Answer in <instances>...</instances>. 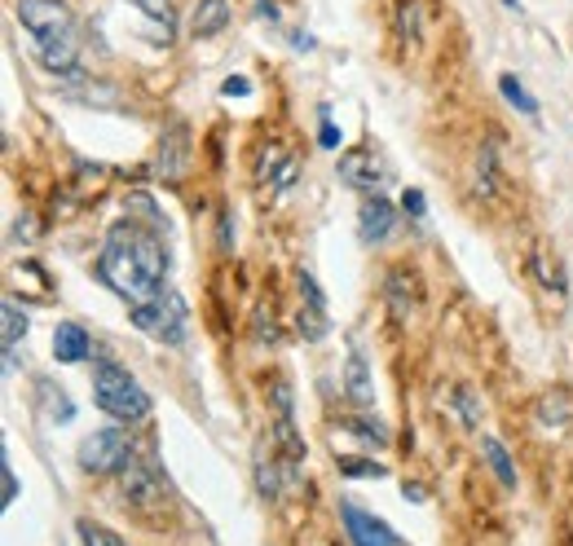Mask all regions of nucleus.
<instances>
[{
  "label": "nucleus",
  "instance_id": "obj_23",
  "mask_svg": "<svg viewBox=\"0 0 573 546\" xmlns=\"http://www.w3.org/2000/svg\"><path fill=\"white\" fill-rule=\"evenodd\" d=\"M339 472L344 476H384V463H362V459H339Z\"/></svg>",
  "mask_w": 573,
  "mask_h": 546
},
{
  "label": "nucleus",
  "instance_id": "obj_4",
  "mask_svg": "<svg viewBox=\"0 0 573 546\" xmlns=\"http://www.w3.org/2000/svg\"><path fill=\"white\" fill-rule=\"evenodd\" d=\"M133 326L142 336H151V340H164V344H181L186 340V331H190V308H186V300L177 295V291H159L155 300H146V304H133Z\"/></svg>",
  "mask_w": 573,
  "mask_h": 546
},
{
  "label": "nucleus",
  "instance_id": "obj_14",
  "mask_svg": "<svg viewBox=\"0 0 573 546\" xmlns=\"http://www.w3.org/2000/svg\"><path fill=\"white\" fill-rule=\"evenodd\" d=\"M344 397L354 405H371L375 401V384H371V371H367V357L354 349L349 353V366H344Z\"/></svg>",
  "mask_w": 573,
  "mask_h": 546
},
{
  "label": "nucleus",
  "instance_id": "obj_18",
  "mask_svg": "<svg viewBox=\"0 0 573 546\" xmlns=\"http://www.w3.org/2000/svg\"><path fill=\"white\" fill-rule=\"evenodd\" d=\"M481 454H486V463H490V472L499 476V485L503 489H516V468H512V459H508V450L494 441V436H481Z\"/></svg>",
  "mask_w": 573,
  "mask_h": 546
},
{
  "label": "nucleus",
  "instance_id": "obj_1",
  "mask_svg": "<svg viewBox=\"0 0 573 546\" xmlns=\"http://www.w3.org/2000/svg\"><path fill=\"white\" fill-rule=\"evenodd\" d=\"M97 274L115 295H124L129 304L155 300L164 291V278H168V247H164L159 230L142 226L138 216L115 221L110 234H106V247L97 256Z\"/></svg>",
  "mask_w": 573,
  "mask_h": 546
},
{
  "label": "nucleus",
  "instance_id": "obj_22",
  "mask_svg": "<svg viewBox=\"0 0 573 546\" xmlns=\"http://www.w3.org/2000/svg\"><path fill=\"white\" fill-rule=\"evenodd\" d=\"M349 427H354L358 436H367V441H375V446H389V427H384L380 418H375V423H371V418H354Z\"/></svg>",
  "mask_w": 573,
  "mask_h": 546
},
{
  "label": "nucleus",
  "instance_id": "obj_26",
  "mask_svg": "<svg viewBox=\"0 0 573 546\" xmlns=\"http://www.w3.org/2000/svg\"><path fill=\"white\" fill-rule=\"evenodd\" d=\"M0 476H5V507H14V498H19V476H14V468H10V459L0 463Z\"/></svg>",
  "mask_w": 573,
  "mask_h": 546
},
{
  "label": "nucleus",
  "instance_id": "obj_15",
  "mask_svg": "<svg viewBox=\"0 0 573 546\" xmlns=\"http://www.w3.org/2000/svg\"><path fill=\"white\" fill-rule=\"evenodd\" d=\"M225 23H229V0H199L190 14V36L207 40V36L225 32Z\"/></svg>",
  "mask_w": 573,
  "mask_h": 546
},
{
  "label": "nucleus",
  "instance_id": "obj_3",
  "mask_svg": "<svg viewBox=\"0 0 573 546\" xmlns=\"http://www.w3.org/2000/svg\"><path fill=\"white\" fill-rule=\"evenodd\" d=\"M93 401H97L102 414L120 418V423H142L151 414L146 388L124 366H115V362H97V371H93Z\"/></svg>",
  "mask_w": 573,
  "mask_h": 546
},
{
  "label": "nucleus",
  "instance_id": "obj_8",
  "mask_svg": "<svg viewBox=\"0 0 573 546\" xmlns=\"http://www.w3.org/2000/svg\"><path fill=\"white\" fill-rule=\"evenodd\" d=\"M344 529H349V542L354 546H397V533L384 524V520H375V515H367L362 507H354V502H344Z\"/></svg>",
  "mask_w": 573,
  "mask_h": 546
},
{
  "label": "nucleus",
  "instance_id": "obj_7",
  "mask_svg": "<svg viewBox=\"0 0 573 546\" xmlns=\"http://www.w3.org/2000/svg\"><path fill=\"white\" fill-rule=\"evenodd\" d=\"M274 441L278 450L287 454V463H305V441H300V432H296V418H291V388L287 384H274Z\"/></svg>",
  "mask_w": 573,
  "mask_h": 546
},
{
  "label": "nucleus",
  "instance_id": "obj_19",
  "mask_svg": "<svg viewBox=\"0 0 573 546\" xmlns=\"http://www.w3.org/2000/svg\"><path fill=\"white\" fill-rule=\"evenodd\" d=\"M499 93H503V97H508V101L516 106L521 116H538V101H534V97L525 93V84H521L516 75H503V80H499Z\"/></svg>",
  "mask_w": 573,
  "mask_h": 546
},
{
  "label": "nucleus",
  "instance_id": "obj_27",
  "mask_svg": "<svg viewBox=\"0 0 573 546\" xmlns=\"http://www.w3.org/2000/svg\"><path fill=\"white\" fill-rule=\"evenodd\" d=\"M318 137H322V146H326V150H335V146L344 142V137H339V129H335L331 120H322V133H318Z\"/></svg>",
  "mask_w": 573,
  "mask_h": 546
},
{
  "label": "nucleus",
  "instance_id": "obj_5",
  "mask_svg": "<svg viewBox=\"0 0 573 546\" xmlns=\"http://www.w3.org/2000/svg\"><path fill=\"white\" fill-rule=\"evenodd\" d=\"M129 459H133V446H129L124 427H102V432H93V436H84V441H80V468L88 476L120 472Z\"/></svg>",
  "mask_w": 573,
  "mask_h": 546
},
{
  "label": "nucleus",
  "instance_id": "obj_24",
  "mask_svg": "<svg viewBox=\"0 0 573 546\" xmlns=\"http://www.w3.org/2000/svg\"><path fill=\"white\" fill-rule=\"evenodd\" d=\"M454 401H458V410H464L468 427H477V423H481V410H477V401L468 397V388H458V392H454Z\"/></svg>",
  "mask_w": 573,
  "mask_h": 546
},
{
  "label": "nucleus",
  "instance_id": "obj_10",
  "mask_svg": "<svg viewBox=\"0 0 573 546\" xmlns=\"http://www.w3.org/2000/svg\"><path fill=\"white\" fill-rule=\"evenodd\" d=\"M300 295H305V308H300V336L305 340H322L331 326H326V300H322V291H318V282L309 278V274H300Z\"/></svg>",
  "mask_w": 573,
  "mask_h": 546
},
{
  "label": "nucleus",
  "instance_id": "obj_17",
  "mask_svg": "<svg viewBox=\"0 0 573 546\" xmlns=\"http://www.w3.org/2000/svg\"><path fill=\"white\" fill-rule=\"evenodd\" d=\"M124 5H133L138 14H146L159 32V45H172L177 36V10H172V0H124Z\"/></svg>",
  "mask_w": 573,
  "mask_h": 546
},
{
  "label": "nucleus",
  "instance_id": "obj_28",
  "mask_svg": "<svg viewBox=\"0 0 573 546\" xmlns=\"http://www.w3.org/2000/svg\"><path fill=\"white\" fill-rule=\"evenodd\" d=\"M402 207H406L410 216H423V194H419V190H406V194H402Z\"/></svg>",
  "mask_w": 573,
  "mask_h": 546
},
{
  "label": "nucleus",
  "instance_id": "obj_16",
  "mask_svg": "<svg viewBox=\"0 0 573 546\" xmlns=\"http://www.w3.org/2000/svg\"><path fill=\"white\" fill-rule=\"evenodd\" d=\"M88 336H84V326H75V321H58V331H53V357L58 362H84L88 357Z\"/></svg>",
  "mask_w": 573,
  "mask_h": 546
},
{
  "label": "nucleus",
  "instance_id": "obj_11",
  "mask_svg": "<svg viewBox=\"0 0 573 546\" xmlns=\"http://www.w3.org/2000/svg\"><path fill=\"white\" fill-rule=\"evenodd\" d=\"M393 221H397V211H393V203L389 198H367L362 203V216H358V234H362V243H384L389 234H393Z\"/></svg>",
  "mask_w": 573,
  "mask_h": 546
},
{
  "label": "nucleus",
  "instance_id": "obj_13",
  "mask_svg": "<svg viewBox=\"0 0 573 546\" xmlns=\"http://www.w3.org/2000/svg\"><path fill=\"white\" fill-rule=\"evenodd\" d=\"M32 321H27V308H19V300H5L0 308V344H5V366H14V349L27 340Z\"/></svg>",
  "mask_w": 573,
  "mask_h": 546
},
{
  "label": "nucleus",
  "instance_id": "obj_9",
  "mask_svg": "<svg viewBox=\"0 0 573 546\" xmlns=\"http://www.w3.org/2000/svg\"><path fill=\"white\" fill-rule=\"evenodd\" d=\"M190 129L181 124V120H172L168 124V133H164V142H159V177L164 181H181V172H186V155H190Z\"/></svg>",
  "mask_w": 573,
  "mask_h": 546
},
{
  "label": "nucleus",
  "instance_id": "obj_20",
  "mask_svg": "<svg viewBox=\"0 0 573 546\" xmlns=\"http://www.w3.org/2000/svg\"><path fill=\"white\" fill-rule=\"evenodd\" d=\"M80 542H84V546H129V542H120V537L106 533V529L93 524V520H80Z\"/></svg>",
  "mask_w": 573,
  "mask_h": 546
},
{
  "label": "nucleus",
  "instance_id": "obj_21",
  "mask_svg": "<svg viewBox=\"0 0 573 546\" xmlns=\"http://www.w3.org/2000/svg\"><path fill=\"white\" fill-rule=\"evenodd\" d=\"M397 23H402V36H406V40L419 36V5H415V0H397Z\"/></svg>",
  "mask_w": 573,
  "mask_h": 546
},
{
  "label": "nucleus",
  "instance_id": "obj_25",
  "mask_svg": "<svg viewBox=\"0 0 573 546\" xmlns=\"http://www.w3.org/2000/svg\"><path fill=\"white\" fill-rule=\"evenodd\" d=\"M220 93H225V97H248V93H252V80H243V75H229V80L220 84Z\"/></svg>",
  "mask_w": 573,
  "mask_h": 546
},
{
  "label": "nucleus",
  "instance_id": "obj_6",
  "mask_svg": "<svg viewBox=\"0 0 573 546\" xmlns=\"http://www.w3.org/2000/svg\"><path fill=\"white\" fill-rule=\"evenodd\" d=\"M120 494H124V502L138 507V511H159V507L168 502V485L159 481L155 463H151V459H138V454L120 468Z\"/></svg>",
  "mask_w": 573,
  "mask_h": 546
},
{
  "label": "nucleus",
  "instance_id": "obj_12",
  "mask_svg": "<svg viewBox=\"0 0 573 546\" xmlns=\"http://www.w3.org/2000/svg\"><path fill=\"white\" fill-rule=\"evenodd\" d=\"M339 177L349 181L354 190H375L384 181V168H380L375 150H349V155L339 159Z\"/></svg>",
  "mask_w": 573,
  "mask_h": 546
},
{
  "label": "nucleus",
  "instance_id": "obj_2",
  "mask_svg": "<svg viewBox=\"0 0 573 546\" xmlns=\"http://www.w3.org/2000/svg\"><path fill=\"white\" fill-rule=\"evenodd\" d=\"M19 23L32 32L45 71L80 75V66H75V14L62 5V0H19Z\"/></svg>",
  "mask_w": 573,
  "mask_h": 546
}]
</instances>
